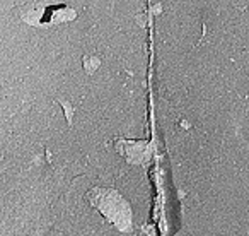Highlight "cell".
I'll use <instances>...</instances> for the list:
<instances>
[{
    "label": "cell",
    "mask_w": 249,
    "mask_h": 236,
    "mask_svg": "<svg viewBox=\"0 0 249 236\" xmlns=\"http://www.w3.org/2000/svg\"><path fill=\"white\" fill-rule=\"evenodd\" d=\"M60 104L63 106V110H65V118H67V122L72 123L73 122V108L72 104L69 103V101H63V99H56Z\"/></svg>",
    "instance_id": "6da1fadb"
},
{
    "label": "cell",
    "mask_w": 249,
    "mask_h": 236,
    "mask_svg": "<svg viewBox=\"0 0 249 236\" xmlns=\"http://www.w3.org/2000/svg\"><path fill=\"white\" fill-rule=\"evenodd\" d=\"M97 65H99V59H96V57H86L84 59V67L87 69V72H94Z\"/></svg>",
    "instance_id": "7a4b0ae2"
}]
</instances>
